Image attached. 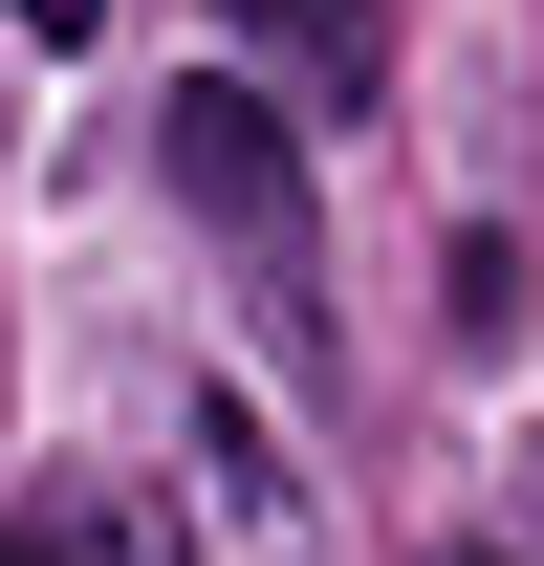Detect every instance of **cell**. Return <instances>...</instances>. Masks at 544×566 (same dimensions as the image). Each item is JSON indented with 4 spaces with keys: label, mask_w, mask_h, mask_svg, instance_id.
I'll return each instance as SVG.
<instances>
[{
    "label": "cell",
    "mask_w": 544,
    "mask_h": 566,
    "mask_svg": "<svg viewBox=\"0 0 544 566\" xmlns=\"http://www.w3.org/2000/svg\"><path fill=\"white\" fill-rule=\"evenodd\" d=\"M22 566H197V545H175V501H153V480H66L44 523H22Z\"/></svg>",
    "instance_id": "3"
},
{
    "label": "cell",
    "mask_w": 544,
    "mask_h": 566,
    "mask_svg": "<svg viewBox=\"0 0 544 566\" xmlns=\"http://www.w3.org/2000/svg\"><path fill=\"white\" fill-rule=\"evenodd\" d=\"M175 197L218 218V262H240V305H262V349L327 370V218H305V132H283L262 66H197V87H175Z\"/></svg>",
    "instance_id": "1"
},
{
    "label": "cell",
    "mask_w": 544,
    "mask_h": 566,
    "mask_svg": "<svg viewBox=\"0 0 544 566\" xmlns=\"http://www.w3.org/2000/svg\"><path fill=\"white\" fill-rule=\"evenodd\" d=\"M240 44H262L305 109H370V87H393V22H370V0H240Z\"/></svg>",
    "instance_id": "2"
},
{
    "label": "cell",
    "mask_w": 544,
    "mask_h": 566,
    "mask_svg": "<svg viewBox=\"0 0 544 566\" xmlns=\"http://www.w3.org/2000/svg\"><path fill=\"white\" fill-rule=\"evenodd\" d=\"M0 22H22V44H87V22H109V0H0Z\"/></svg>",
    "instance_id": "4"
},
{
    "label": "cell",
    "mask_w": 544,
    "mask_h": 566,
    "mask_svg": "<svg viewBox=\"0 0 544 566\" xmlns=\"http://www.w3.org/2000/svg\"><path fill=\"white\" fill-rule=\"evenodd\" d=\"M0 566H22V545H0Z\"/></svg>",
    "instance_id": "6"
},
{
    "label": "cell",
    "mask_w": 544,
    "mask_h": 566,
    "mask_svg": "<svg viewBox=\"0 0 544 566\" xmlns=\"http://www.w3.org/2000/svg\"><path fill=\"white\" fill-rule=\"evenodd\" d=\"M458 566H501V545H458Z\"/></svg>",
    "instance_id": "5"
}]
</instances>
